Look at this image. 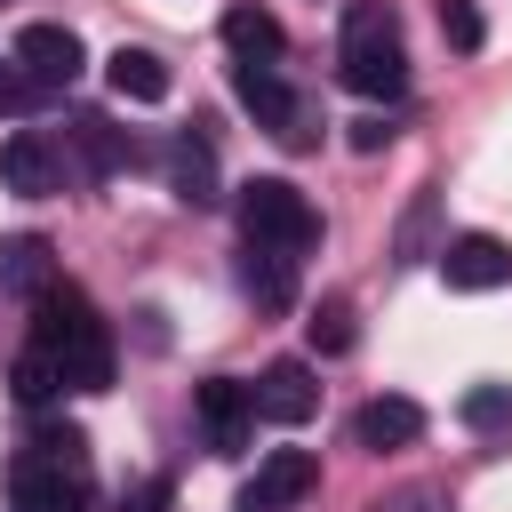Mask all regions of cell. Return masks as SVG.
<instances>
[{"label":"cell","mask_w":512,"mask_h":512,"mask_svg":"<svg viewBox=\"0 0 512 512\" xmlns=\"http://www.w3.org/2000/svg\"><path fill=\"white\" fill-rule=\"evenodd\" d=\"M40 96H48V88H32V80H24L16 64H0V112H32Z\"/></svg>","instance_id":"obj_27"},{"label":"cell","mask_w":512,"mask_h":512,"mask_svg":"<svg viewBox=\"0 0 512 512\" xmlns=\"http://www.w3.org/2000/svg\"><path fill=\"white\" fill-rule=\"evenodd\" d=\"M336 80L368 104H400L408 96V40H400V16L384 0H352L344 8V32H336Z\"/></svg>","instance_id":"obj_2"},{"label":"cell","mask_w":512,"mask_h":512,"mask_svg":"<svg viewBox=\"0 0 512 512\" xmlns=\"http://www.w3.org/2000/svg\"><path fill=\"white\" fill-rule=\"evenodd\" d=\"M128 512H168V480H136L128 488Z\"/></svg>","instance_id":"obj_28"},{"label":"cell","mask_w":512,"mask_h":512,"mask_svg":"<svg viewBox=\"0 0 512 512\" xmlns=\"http://www.w3.org/2000/svg\"><path fill=\"white\" fill-rule=\"evenodd\" d=\"M344 144L368 160V152H384V144H392V120H384V112H360V120H344Z\"/></svg>","instance_id":"obj_26"},{"label":"cell","mask_w":512,"mask_h":512,"mask_svg":"<svg viewBox=\"0 0 512 512\" xmlns=\"http://www.w3.org/2000/svg\"><path fill=\"white\" fill-rule=\"evenodd\" d=\"M240 240L280 248V256H304L320 240V208L288 176H256V184H240Z\"/></svg>","instance_id":"obj_4"},{"label":"cell","mask_w":512,"mask_h":512,"mask_svg":"<svg viewBox=\"0 0 512 512\" xmlns=\"http://www.w3.org/2000/svg\"><path fill=\"white\" fill-rule=\"evenodd\" d=\"M64 144H72V160H80L88 176H112V168H128V160H136V152H128V136H120L104 112H72Z\"/></svg>","instance_id":"obj_16"},{"label":"cell","mask_w":512,"mask_h":512,"mask_svg":"<svg viewBox=\"0 0 512 512\" xmlns=\"http://www.w3.org/2000/svg\"><path fill=\"white\" fill-rule=\"evenodd\" d=\"M224 48H232V64H272V56L288 48V32H280L272 8L240 0V8H224Z\"/></svg>","instance_id":"obj_14"},{"label":"cell","mask_w":512,"mask_h":512,"mask_svg":"<svg viewBox=\"0 0 512 512\" xmlns=\"http://www.w3.org/2000/svg\"><path fill=\"white\" fill-rule=\"evenodd\" d=\"M416 440H424V408H416L408 392H376V400L352 408V448L400 456V448H416Z\"/></svg>","instance_id":"obj_11"},{"label":"cell","mask_w":512,"mask_h":512,"mask_svg":"<svg viewBox=\"0 0 512 512\" xmlns=\"http://www.w3.org/2000/svg\"><path fill=\"white\" fill-rule=\"evenodd\" d=\"M8 392H16V408H56L72 384H64V368H56L48 352H32V344H24V352H16V368H8Z\"/></svg>","instance_id":"obj_20"},{"label":"cell","mask_w":512,"mask_h":512,"mask_svg":"<svg viewBox=\"0 0 512 512\" xmlns=\"http://www.w3.org/2000/svg\"><path fill=\"white\" fill-rule=\"evenodd\" d=\"M304 336H312V352H320V360H344V352L360 344L352 296H320V304H312V320H304Z\"/></svg>","instance_id":"obj_21"},{"label":"cell","mask_w":512,"mask_h":512,"mask_svg":"<svg viewBox=\"0 0 512 512\" xmlns=\"http://www.w3.org/2000/svg\"><path fill=\"white\" fill-rule=\"evenodd\" d=\"M312 488H320V456H312V448H272V456L256 464V480L240 488L232 512H288V504H304Z\"/></svg>","instance_id":"obj_8"},{"label":"cell","mask_w":512,"mask_h":512,"mask_svg":"<svg viewBox=\"0 0 512 512\" xmlns=\"http://www.w3.org/2000/svg\"><path fill=\"white\" fill-rule=\"evenodd\" d=\"M192 416H200V432H208L216 456H240L248 432H256V400H248L240 376H208V384H192Z\"/></svg>","instance_id":"obj_6"},{"label":"cell","mask_w":512,"mask_h":512,"mask_svg":"<svg viewBox=\"0 0 512 512\" xmlns=\"http://www.w3.org/2000/svg\"><path fill=\"white\" fill-rule=\"evenodd\" d=\"M432 16H440V40H448L456 56H480V40H488L480 0H432Z\"/></svg>","instance_id":"obj_22"},{"label":"cell","mask_w":512,"mask_h":512,"mask_svg":"<svg viewBox=\"0 0 512 512\" xmlns=\"http://www.w3.org/2000/svg\"><path fill=\"white\" fill-rule=\"evenodd\" d=\"M32 456H48V464H64V472H88V432H80V424H40V432H32Z\"/></svg>","instance_id":"obj_24"},{"label":"cell","mask_w":512,"mask_h":512,"mask_svg":"<svg viewBox=\"0 0 512 512\" xmlns=\"http://www.w3.org/2000/svg\"><path fill=\"white\" fill-rule=\"evenodd\" d=\"M456 416H464L472 432H504V424H512V384H472V392L456 400Z\"/></svg>","instance_id":"obj_23"},{"label":"cell","mask_w":512,"mask_h":512,"mask_svg":"<svg viewBox=\"0 0 512 512\" xmlns=\"http://www.w3.org/2000/svg\"><path fill=\"white\" fill-rule=\"evenodd\" d=\"M440 256V184H416V200L400 208V232H392V264H424Z\"/></svg>","instance_id":"obj_19"},{"label":"cell","mask_w":512,"mask_h":512,"mask_svg":"<svg viewBox=\"0 0 512 512\" xmlns=\"http://www.w3.org/2000/svg\"><path fill=\"white\" fill-rule=\"evenodd\" d=\"M48 280H56V248L40 232H8L0 240V288L8 296H40Z\"/></svg>","instance_id":"obj_17"},{"label":"cell","mask_w":512,"mask_h":512,"mask_svg":"<svg viewBox=\"0 0 512 512\" xmlns=\"http://www.w3.org/2000/svg\"><path fill=\"white\" fill-rule=\"evenodd\" d=\"M248 400H256V416L264 424H312L320 416V376H312V360H272L256 384H248Z\"/></svg>","instance_id":"obj_9"},{"label":"cell","mask_w":512,"mask_h":512,"mask_svg":"<svg viewBox=\"0 0 512 512\" xmlns=\"http://www.w3.org/2000/svg\"><path fill=\"white\" fill-rule=\"evenodd\" d=\"M104 80H112V96H128V104H160V96H168V64H160L152 48H128V40L104 56Z\"/></svg>","instance_id":"obj_18"},{"label":"cell","mask_w":512,"mask_h":512,"mask_svg":"<svg viewBox=\"0 0 512 512\" xmlns=\"http://www.w3.org/2000/svg\"><path fill=\"white\" fill-rule=\"evenodd\" d=\"M440 280L456 296H488V288L512 280V248L496 232H456V240H440Z\"/></svg>","instance_id":"obj_10"},{"label":"cell","mask_w":512,"mask_h":512,"mask_svg":"<svg viewBox=\"0 0 512 512\" xmlns=\"http://www.w3.org/2000/svg\"><path fill=\"white\" fill-rule=\"evenodd\" d=\"M232 96L256 112V128L272 136V144H288V152H312L320 136H328V120H320V104L312 96H296L272 64H232Z\"/></svg>","instance_id":"obj_3"},{"label":"cell","mask_w":512,"mask_h":512,"mask_svg":"<svg viewBox=\"0 0 512 512\" xmlns=\"http://www.w3.org/2000/svg\"><path fill=\"white\" fill-rule=\"evenodd\" d=\"M32 352H48L72 392H104L112 384V328L72 280H48L32 296Z\"/></svg>","instance_id":"obj_1"},{"label":"cell","mask_w":512,"mask_h":512,"mask_svg":"<svg viewBox=\"0 0 512 512\" xmlns=\"http://www.w3.org/2000/svg\"><path fill=\"white\" fill-rule=\"evenodd\" d=\"M168 192L184 208H216L224 200V176H216V144L208 136H176L168 144Z\"/></svg>","instance_id":"obj_13"},{"label":"cell","mask_w":512,"mask_h":512,"mask_svg":"<svg viewBox=\"0 0 512 512\" xmlns=\"http://www.w3.org/2000/svg\"><path fill=\"white\" fill-rule=\"evenodd\" d=\"M80 64H88V48H80V32H72V24H48V16H40V24H24V32H16V72H24L32 88H48V96H56V88H72V80H80Z\"/></svg>","instance_id":"obj_5"},{"label":"cell","mask_w":512,"mask_h":512,"mask_svg":"<svg viewBox=\"0 0 512 512\" xmlns=\"http://www.w3.org/2000/svg\"><path fill=\"white\" fill-rule=\"evenodd\" d=\"M368 512H448V488H440V480H400V488H384Z\"/></svg>","instance_id":"obj_25"},{"label":"cell","mask_w":512,"mask_h":512,"mask_svg":"<svg viewBox=\"0 0 512 512\" xmlns=\"http://www.w3.org/2000/svg\"><path fill=\"white\" fill-rule=\"evenodd\" d=\"M0 184L24 192V200L64 192V144H56L48 128H16V136H0Z\"/></svg>","instance_id":"obj_7"},{"label":"cell","mask_w":512,"mask_h":512,"mask_svg":"<svg viewBox=\"0 0 512 512\" xmlns=\"http://www.w3.org/2000/svg\"><path fill=\"white\" fill-rule=\"evenodd\" d=\"M8 504L16 512H80L88 504V472H64L48 456H16L8 464Z\"/></svg>","instance_id":"obj_12"},{"label":"cell","mask_w":512,"mask_h":512,"mask_svg":"<svg viewBox=\"0 0 512 512\" xmlns=\"http://www.w3.org/2000/svg\"><path fill=\"white\" fill-rule=\"evenodd\" d=\"M240 288L256 296V312H288L296 304V256H280V248H240Z\"/></svg>","instance_id":"obj_15"}]
</instances>
